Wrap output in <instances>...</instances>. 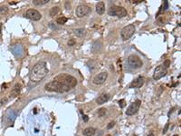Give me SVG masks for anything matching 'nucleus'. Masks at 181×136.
I'll return each mask as SVG.
<instances>
[{
	"instance_id": "f257e3e1",
	"label": "nucleus",
	"mask_w": 181,
	"mask_h": 136,
	"mask_svg": "<svg viewBox=\"0 0 181 136\" xmlns=\"http://www.w3.org/2000/svg\"><path fill=\"white\" fill-rule=\"evenodd\" d=\"M48 73V68L45 62H38L34 65L30 73V80L33 83H38L42 81Z\"/></svg>"
},
{
	"instance_id": "f03ea898",
	"label": "nucleus",
	"mask_w": 181,
	"mask_h": 136,
	"mask_svg": "<svg viewBox=\"0 0 181 136\" xmlns=\"http://www.w3.org/2000/svg\"><path fill=\"white\" fill-rule=\"evenodd\" d=\"M45 89L48 92H56V93H65L71 90V88L64 85L58 81H53L48 83L45 85Z\"/></svg>"
},
{
	"instance_id": "7ed1b4c3",
	"label": "nucleus",
	"mask_w": 181,
	"mask_h": 136,
	"mask_svg": "<svg viewBox=\"0 0 181 136\" xmlns=\"http://www.w3.org/2000/svg\"><path fill=\"white\" fill-rule=\"evenodd\" d=\"M55 81H58L63 84L66 86L70 87V88H74V87L76 86L77 84V80L76 78H74V76L69 75V74H66V73H62L60 75L56 76L54 78Z\"/></svg>"
},
{
	"instance_id": "20e7f679",
	"label": "nucleus",
	"mask_w": 181,
	"mask_h": 136,
	"mask_svg": "<svg viewBox=\"0 0 181 136\" xmlns=\"http://www.w3.org/2000/svg\"><path fill=\"white\" fill-rule=\"evenodd\" d=\"M135 31H136V28H135L134 25H128V26H124L121 31V36L122 40L126 41V40L129 39L134 34Z\"/></svg>"
},
{
	"instance_id": "39448f33",
	"label": "nucleus",
	"mask_w": 181,
	"mask_h": 136,
	"mask_svg": "<svg viewBox=\"0 0 181 136\" xmlns=\"http://www.w3.org/2000/svg\"><path fill=\"white\" fill-rule=\"evenodd\" d=\"M109 15L110 16H117L119 17H124L127 16L126 9L122 6H117V5H113L110 8L109 10Z\"/></svg>"
},
{
	"instance_id": "423d86ee",
	"label": "nucleus",
	"mask_w": 181,
	"mask_h": 136,
	"mask_svg": "<svg viewBox=\"0 0 181 136\" xmlns=\"http://www.w3.org/2000/svg\"><path fill=\"white\" fill-rule=\"evenodd\" d=\"M128 63L129 65L133 68H140L143 66L141 59L135 55H130L128 57Z\"/></svg>"
},
{
	"instance_id": "0eeeda50",
	"label": "nucleus",
	"mask_w": 181,
	"mask_h": 136,
	"mask_svg": "<svg viewBox=\"0 0 181 136\" xmlns=\"http://www.w3.org/2000/svg\"><path fill=\"white\" fill-rule=\"evenodd\" d=\"M167 73H168V70L163 66V65L158 66L156 67L155 71H154V73H153V79L156 80V81H157V80H159V79H161L162 77H164Z\"/></svg>"
},
{
	"instance_id": "6e6552de",
	"label": "nucleus",
	"mask_w": 181,
	"mask_h": 136,
	"mask_svg": "<svg viewBox=\"0 0 181 136\" xmlns=\"http://www.w3.org/2000/svg\"><path fill=\"white\" fill-rule=\"evenodd\" d=\"M140 104H141V101L140 100H136L134 102H132L129 107L127 108L126 110V115H134L135 113L139 111V107H140Z\"/></svg>"
},
{
	"instance_id": "1a4fd4ad",
	"label": "nucleus",
	"mask_w": 181,
	"mask_h": 136,
	"mask_svg": "<svg viewBox=\"0 0 181 136\" xmlns=\"http://www.w3.org/2000/svg\"><path fill=\"white\" fill-rule=\"evenodd\" d=\"M91 12V8L88 5H81L77 6L76 10H75V14L78 17H83V16H87L88 14Z\"/></svg>"
},
{
	"instance_id": "9d476101",
	"label": "nucleus",
	"mask_w": 181,
	"mask_h": 136,
	"mask_svg": "<svg viewBox=\"0 0 181 136\" xmlns=\"http://www.w3.org/2000/svg\"><path fill=\"white\" fill-rule=\"evenodd\" d=\"M26 16L27 18L31 19V20H34V21H38V20L42 18V15L37 10H35V9H29V10H27L26 13Z\"/></svg>"
},
{
	"instance_id": "9b49d317",
	"label": "nucleus",
	"mask_w": 181,
	"mask_h": 136,
	"mask_svg": "<svg viewBox=\"0 0 181 136\" xmlns=\"http://www.w3.org/2000/svg\"><path fill=\"white\" fill-rule=\"evenodd\" d=\"M108 78V73L107 72H103V73H99L97 75H95L92 79V82L94 84H103V83H105V81L107 80Z\"/></svg>"
},
{
	"instance_id": "f8f14e48",
	"label": "nucleus",
	"mask_w": 181,
	"mask_h": 136,
	"mask_svg": "<svg viewBox=\"0 0 181 136\" xmlns=\"http://www.w3.org/2000/svg\"><path fill=\"white\" fill-rule=\"evenodd\" d=\"M145 79L142 76H139L137 79H135L130 84V88H140L144 84Z\"/></svg>"
},
{
	"instance_id": "ddd939ff",
	"label": "nucleus",
	"mask_w": 181,
	"mask_h": 136,
	"mask_svg": "<svg viewBox=\"0 0 181 136\" xmlns=\"http://www.w3.org/2000/svg\"><path fill=\"white\" fill-rule=\"evenodd\" d=\"M20 91H21V84H16L15 86L13 87V89L11 90L10 93V98H15L20 94Z\"/></svg>"
},
{
	"instance_id": "4468645a",
	"label": "nucleus",
	"mask_w": 181,
	"mask_h": 136,
	"mask_svg": "<svg viewBox=\"0 0 181 136\" xmlns=\"http://www.w3.org/2000/svg\"><path fill=\"white\" fill-rule=\"evenodd\" d=\"M109 99H110V95L107 94H101L100 96L98 97L97 100H96V102H97L98 104H103V103H105L106 102H108L109 101Z\"/></svg>"
},
{
	"instance_id": "2eb2a0df",
	"label": "nucleus",
	"mask_w": 181,
	"mask_h": 136,
	"mask_svg": "<svg viewBox=\"0 0 181 136\" xmlns=\"http://www.w3.org/2000/svg\"><path fill=\"white\" fill-rule=\"evenodd\" d=\"M96 12H97V14L98 15H103L104 14V12H105V4H104V2H99L96 5Z\"/></svg>"
},
{
	"instance_id": "dca6fc26",
	"label": "nucleus",
	"mask_w": 181,
	"mask_h": 136,
	"mask_svg": "<svg viewBox=\"0 0 181 136\" xmlns=\"http://www.w3.org/2000/svg\"><path fill=\"white\" fill-rule=\"evenodd\" d=\"M82 133H83V135L85 136H92L95 134L96 130L93 127H87V128L84 129Z\"/></svg>"
},
{
	"instance_id": "f3484780",
	"label": "nucleus",
	"mask_w": 181,
	"mask_h": 136,
	"mask_svg": "<svg viewBox=\"0 0 181 136\" xmlns=\"http://www.w3.org/2000/svg\"><path fill=\"white\" fill-rule=\"evenodd\" d=\"M59 11H60V8L59 6H53L50 9V12H49V15H50L51 17H53L59 13Z\"/></svg>"
},
{
	"instance_id": "a211bd4d",
	"label": "nucleus",
	"mask_w": 181,
	"mask_h": 136,
	"mask_svg": "<svg viewBox=\"0 0 181 136\" xmlns=\"http://www.w3.org/2000/svg\"><path fill=\"white\" fill-rule=\"evenodd\" d=\"M74 34H76L77 36H79V37L83 36V34H85V29H83V28L75 29V30H74Z\"/></svg>"
},
{
	"instance_id": "6ab92c4d",
	"label": "nucleus",
	"mask_w": 181,
	"mask_h": 136,
	"mask_svg": "<svg viewBox=\"0 0 181 136\" xmlns=\"http://www.w3.org/2000/svg\"><path fill=\"white\" fill-rule=\"evenodd\" d=\"M49 2V0H34L33 1V4L34 5H45Z\"/></svg>"
},
{
	"instance_id": "aec40b11",
	"label": "nucleus",
	"mask_w": 181,
	"mask_h": 136,
	"mask_svg": "<svg viewBox=\"0 0 181 136\" xmlns=\"http://www.w3.org/2000/svg\"><path fill=\"white\" fill-rule=\"evenodd\" d=\"M66 22H67V18L65 16H61V17L56 19V23L59 24V25H64Z\"/></svg>"
},
{
	"instance_id": "412c9836",
	"label": "nucleus",
	"mask_w": 181,
	"mask_h": 136,
	"mask_svg": "<svg viewBox=\"0 0 181 136\" xmlns=\"http://www.w3.org/2000/svg\"><path fill=\"white\" fill-rule=\"evenodd\" d=\"M105 113H106V109H105V108H101L100 110L98 111V115H99L100 117L104 116Z\"/></svg>"
},
{
	"instance_id": "4be33fe9",
	"label": "nucleus",
	"mask_w": 181,
	"mask_h": 136,
	"mask_svg": "<svg viewBox=\"0 0 181 136\" xmlns=\"http://www.w3.org/2000/svg\"><path fill=\"white\" fill-rule=\"evenodd\" d=\"M119 104H120V106H121V108H124L125 106H126V102H125V100L121 99L119 101Z\"/></svg>"
},
{
	"instance_id": "5701e85b",
	"label": "nucleus",
	"mask_w": 181,
	"mask_h": 136,
	"mask_svg": "<svg viewBox=\"0 0 181 136\" xmlns=\"http://www.w3.org/2000/svg\"><path fill=\"white\" fill-rule=\"evenodd\" d=\"M0 12L1 13H6L7 12V6L6 5H2L1 7H0Z\"/></svg>"
},
{
	"instance_id": "b1692460",
	"label": "nucleus",
	"mask_w": 181,
	"mask_h": 136,
	"mask_svg": "<svg viewBox=\"0 0 181 136\" xmlns=\"http://www.w3.org/2000/svg\"><path fill=\"white\" fill-rule=\"evenodd\" d=\"M163 66H164L166 69H168V68L170 66V61H169V60H166L165 62H164V64H163Z\"/></svg>"
},
{
	"instance_id": "393cba45",
	"label": "nucleus",
	"mask_w": 181,
	"mask_h": 136,
	"mask_svg": "<svg viewBox=\"0 0 181 136\" xmlns=\"http://www.w3.org/2000/svg\"><path fill=\"white\" fill-rule=\"evenodd\" d=\"M8 101V99L6 98V97H5V98H3L1 101H0V106H2L3 104H5V103H6Z\"/></svg>"
},
{
	"instance_id": "a878e982",
	"label": "nucleus",
	"mask_w": 181,
	"mask_h": 136,
	"mask_svg": "<svg viewBox=\"0 0 181 136\" xmlns=\"http://www.w3.org/2000/svg\"><path fill=\"white\" fill-rule=\"evenodd\" d=\"M114 125H115V122H110L107 125V129H111Z\"/></svg>"
},
{
	"instance_id": "bb28decb",
	"label": "nucleus",
	"mask_w": 181,
	"mask_h": 136,
	"mask_svg": "<svg viewBox=\"0 0 181 136\" xmlns=\"http://www.w3.org/2000/svg\"><path fill=\"white\" fill-rule=\"evenodd\" d=\"M168 126H169V123H167L165 125V127H164V129H163V134H165L166 133H167V131H168Z\"/></svg>"
},
{
	"instance_id": "cd10ccee",
	"label": "nucleus",
	"mask_w": 181,
	"mask_h": 136,
	"mask_svg": "<svg viewBox=\"0 0 181 136\" xmlns=\"http://www.w3.org/2000/svg\"><path fill=\"white\" fill-rule=\"evenodd\" d=\"M75 45V41L74 40H69L68 41V45H70V46H73V45Z\"/></svg>"
},
{
	"instance_id": "c85d7f7f",
	"label": "nucleus",
	"mask_w": 181,
	"mask_h": 136,
	"mask_svg": "<svg viewBox=\"0 0 181 136\" xmlns=\"http://www.w3.org/2000/svg\"><path fill=\"white\" fill-rule=\"evenodd\" d=\"M82 120L84 121V122H85V123H87V122H88V121H89V117H88V116H87V115H82Z\"/></svg>"
},
{
	"instance_id": "c756f323",
	"label": "nucleus",
	"mask_w": 181,
	"mask_h": 136,
	"mask_svg": "<svg viewBox=\"0 0 181 136\" xmlns=\"http://www.w3.org/2000/svg\"><path fill=\"white\" fill-rule=\"evenodd\" d=\"M168 1H164V10H166V9H168Z\"/></svg>"
},
{
	"instance_id": "7c9ffc66",
	"label": "nucleus",
	"mask_w": 181,
	"mask_h": 136,
	"mask_svg": "<svg viewBox=\"0 0 181 136\" xmlns=\"http://www.w3.org/2000/svg\"><path fill=\"white\" fill-rule=\"evenodd\" d=\"M142 0H137V1H132V3H134V4H139V3H141Z\"/></svg>"
},
{
	"instance_id": "2f4dec72",
	"label": "nucleus",
	"mask_w": 181,
	"mask_h": 136,
	"mask_svg": "<svg viewBox=\"0 0 181 136\" xmlns=\"http://www.w3.org/2000/svg\"><path fill=\"white\" fill-rule=\"evenodd\" d=\"M1 32H2V24H0V34H1Z\"/></svg>"
},
{
	"instance_id": "473e14b6",
	"label": "nucleus",
	"mask_w": 181,
	"mask_h": 136,
	"mask_svg": "<svg viewBox=\"0 0 181 136\" xmlns=\"http://www.w3.org/2000/svg\"><path fill=\"white\" fill-rule=\"evenodd\" d=\"M147 136H154V134H150L149 135H147Z\"/></svg>"
},
{
	"instance_id": "72a5a7b5",
	"label": "nucleus",
	"mask_w": 181,
	"mask_h": 136,
	"mask_svg": "<svg viewBox=\"0 0 181 136\" xmlns=\"http://www.w3.org/2000/svg\"><path fill=\"white\" fill-rule=\"evenodd\" d=\"M105 136H111L110 134H107V135H105Z\"/></svg>"
},
{
	"instance_id": "f704fd0d",
	"label": "nucleus",
	"mask_w": 181,
	"mask_h": 136,
	"mask_svg": "<svg viewBox=\"0 0 181 136\" xmlns=\"http://www.w3.org/2000/svg\"><path fill=\"white\" fill-rule=\"evenodd\" d=\"M174 136H179V135H178V134H175V135H174Z\"/></svg>"
}]
</instances>
